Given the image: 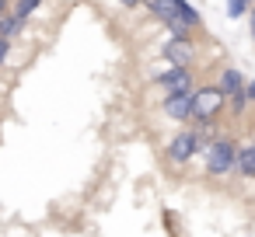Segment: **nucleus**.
Segmentation results:
<instances>
[{"label":"nucleus","mask_w":255,"mask_h":237,"mask_svg":"<svg viewBox=\"0 0 255 237\" xmlns=\"http://www.w3.org/2000/svg\"><path fill=\"white\" fill-rule=\"evenodd\" d=\"M234 157H238V140L231 133H217L203 147V174L206 178H227V174H234Z\"/></svg>","instance_id":"nucleus-1"},{"label":"nucleus","mask_w":255,"mask_h":237,"mask_svg":"<svg viewBox=\"0 0 255 237\" xmlns=\"http://www.w3.org/2000/svg\"><path fill=\"white\" fill-rule=\"evenodd\" d=\"M227 115V94L217 87V80L192 87V119L189 122H220Z\"/></svg>","instance_id":"nucleus-2"},{"label":"nucleus","mask_w":255,"mask_h":237,"mask_svg":"<svg viewBox=\"0 0 255 237\" xmlns=\"http://www.w3.org/2000/svg\"><path fill=\"white\" fill-rule=\"evenodd\" d=\"M210 140L196 129V126H189V129H182V133H175V136H168V143H164V157H168V164H189V160H196L199 154H203V147H206Z\"/></svg>","instance_id":"nucleus-3"},{"label":"nucleus","mask_w":255,"mask_h":237,"mask_svg":"<svg viewBox=\"0 0 255 237\" xmlns=\"http://www.w3.org/2000/svg\"><path fill=\"white\" fill-rule=\"evenodd\" d=\"M196 56H199V49H196L192 35H168V42L161 46V60L171 67H192Z\"/></svg>","instance_id":"nucleus-4"},{"label":"nucleus","mask_w":255,"mask_h":237,"mask_svg":"<svg viewBox=\"0 0 255 237\" xmlns=\"http://www.w3.org/2000/svg\"><path fill=\"white\" fill-rule=\"evenodd\" d=\"M196 84H199V80H196V74H192V67H171V63H168V70L154 77V87H161L164 94H178V91H192Z\"/></svg>","instance_id":"nucleus-5"},{"label":"nucleus","mask_w":255,"mask_h":237,"mask_svg":"<svg viewBox=\"0 0 255 237\" xmlns=\"http://www.w3.org/2000/svg\"><path fill=\"white\" fill-rule=\"evenodd\" d=\"M161 115L171 119V122H189V119H192V91L164 94V101H161Z\"/></svg>","instance_id":"nucleus-6"},{"label":"nucleus","mask_w":255,"mask_h":237,"mask_svg":"<svg viewBox=\"0 0 255 237\" xmlns=\"http://www.w3.org/2000/svg\"><path fill=\"white\" fill-rule=\"evenodd\" d=\"M140 7H143L150 18H157L161 25L178 21V0H140ZM185 25H189V21H185Z\"/></svg>","instance_id":"nucleus-7"},{"label":"nucleus","mask_w":255,"mask_h":237,"mask_svg":"<svg viewBox=\"0 0 255 237\" xmlns=\"http://www.w3.org/2000/svg\"><path fill=\"white\" fill-rule=\"evenodd\" d=\"M234 174H241V178H255V140H248V143H238Z\"/></svg>","instance_id":"nucleus-8"},{"label":"nucleus","mask_w":255,"mask_h":237,"mask_svg":"<svg viewBox=\"0 0 255 237\" xmlns=\"http://www.w3.org/2000/svg\"><path fill=\"white\" fill-rule=\"evenodd\" d=\"M245 74L238 70V67H224L220 74H217V87L224 91V94H238V91H245Z\"/></svg>","instance_id":"nucleus-9"},{"label":"nucleus","mask_w":255,"mask_h":237,"mask_svg":"<svg viewBox=\"0 0 255 237\" xmlns=\"http://www.w3.org/2000/svg\"><path fill=\"white\" fill-rule=\"evenodd\" d=\"M25 21H28V18H21L18 11H11V7H7L4 14H0V35L14 42V39H18V35L25 32Z\"/></svg>","instance_id":"nucleus-10"},{"label":"nucleus","mask_w":255,"mask_h":237,"mask_svg":"<svg viewBox=\"0 0 255 237\" xmlns=\"http://www.w3.org/2000/svg\"><path fill=\"white\" fill-rule=\"evenodd\" d=\"M248 94L245 91H238V94H227V119H245V112H248Z\"/></svg>","instance_id":"nucleus-11"},{"label":"nucleus","mask_w":255,"mask_h":237,"mask_svg":"<svg viewBox=\"0 0 255 237\" xmlns=\"http://www.w3.org/2000/svg\"><path fill=\"white\" fill-rule=\"evenodd\" d=\"M255 0H227V18H245Z\"/></svg>","instance_id":"nucleus-12"},{"label":"nucleus","mask_w":255,"mask_h":237,"mask_svg":"<svg viewBox=\"0 0 255 237\" xmlns=\"http://www.w3.org/2000/svg\"><path fill=\"white\" fill-rule=\"evenodd\" d=\"M39 7H42V0H14V7H11V11H18L21 18H32Z\"/></svg>","instance_id":"nucleus-13"},{"label":"nucleus","mask_w":255,"mask_h":237,"mask_svg":"<svg viewBox=\"0 0 255 237\" xmlns=\"http://www.w3.org/2000/svg\"><path fill=\"white\" fill-rule=\"evenodd\" d=\"M245 21H248V39H252V46H255V4L248 7V14H245Z\"/></svg>","instance_id":"nucleus-14"},{"label":"nucleus","mask_w":255,"mask_h":237,"mask_svg":"<svg viewBox=\"0 0 255 237\" xmlns=\"http://www.w3.org/2000/svg\"><path fill=\"white\" fill-rule=\"evenodd\" d=\"M7 56H11V39H4V35H0V67L7 63Z\"/></svg>","instance_id":"nucleus-15"},{"label":"nucleus","mask_w":255,"mask_h":237,"mask_svg":"<svg viewBox=\"0 0 255 237\" xmlns=\"http://www.w3.org/2000/svg\"><path fill=\"white\" fill-rule=\"evenodd\" d=\"M245 94H248V101L255 105V77H252V80H245Z\"/></svg>","instance_id":"nucleus-16"},{"label":"nucleus","mask_w":255,"mask_h":237,"mask_svg":"<svg viewBox=\"0 0 255 237\" xmlns=\"http://www.w3.org/2000/svg\"><path fill=\"white\" fill-rule=\"evenodd\" d=\"M7 7H11V0H0V14H4Z\"/></svg>","instance_id":"nucleus-17"},{"label":"nucleus","mask_w":255,"mask_h":237,"mask_svg":"<svg viewBox=\"0 0 255 237\" xmlns=\"http://www.w3.org/2000/svg\"><path fill=\"white\" fill-rule=\"evenodd\" d=\"M123 4H126V7H136V4H140V0H123Z\"/></svg>","instance_id":"nucleus-18"},{"label":"nucleus","mask_w":255,"mask_h":237,"mask_svg":"<svg viewBox=\"0 0 255 237\" xmlns=\"http://www.w3.org/2000/svg\"><path fill=\"white\" fill-rule=\"evenodd\" d=\"M252 126H255V115H252Z\"/></svg>","instance_id":"nucleus-19"}]
</instances>
